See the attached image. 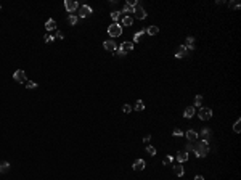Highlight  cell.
Segmentation results:
<instances>
[{
	"label": "cell",
	"mask_w": 241,
	"mask_h": 180,
	"mask_svg": "<svg viewBox=\"0 0 241 180\" xmlns=\"http://www.w3.org/2000/svg\"><path fill=\"white\" fill-rule=\"evenodd\" d=\"M55 39H60V40H64V34L61 31H56V35H55Z\"/></svg>",
	"instance_id": "cell-36"
},
{
	"label": "cell",
	"mask_w": 241,
	"mask_h": 180,
	"mask_svg": "<svg viewBox=\"0 0 241 180\" xmlns=\"http://www.w3.org/2000/svg\"><path fill=\"white\" fill-rule=\"evenodd\" d=\"M92 13H93L92 7H89V5H80L79 7V18H87Z\"/></svg>",
	"instance_id": "cell-4"
},
{
	"label": "cell",
	"mask_w": 241,
	"mask_h": 180,
	"mask_svg": "<svg viewBox=\"0 0 241 180\" xmlns=\"http://www.w3.org/2000/svg\"><path fill=\"white\" fill-rule=\"evenodd\" d=\"M193 151L198 158H206L209 153V143L206 140H196V143L193 145Z\"/></svg>",
	"instance_id": "cell-1"
},
{
	"label": "cell",
	"mask_w": 241,
	"mask_h": 180,
	"mask_svg": "<svg viewBox=\"0 0 241 180\" xmlns=\"http://www.w3.org/2000/svg\"><path fill=\"white\" fill-rule=\"evenodd\" d=\"M185 47H187L190 51H193V48H195V37H191V35H190V37L185 39Z\"/></svg>",
	"instance_id": "cell-17"
},
{
	"label": "cell",
	"mask_w": 241,
	"mask_h": 180,
	"mask_svg": "<svg viewBox=\"0 0 241 180\" xmlns=\"http://www.w3.org/2000/svg\"><path fill=\"white\" fill-rule=\"evenodd\" d=\"M198 116H199V119L207 121V119L212 117V109H211V108H201L199 113H198Z\"/></svg>",
	"instance_id": "cell-7"
},
{
	"label": "cell",
	"mask_w": 241,
	"mask_h": 180,
	"mask_svg": "<svg viewBox=\"0 0 241 180\" xmlns=\"http://www.w3.org/2000/svg\"><path fill=\"white\" fill-rule=\"evenodd\" d=\"M119 48L122 50L124 53H129V51H132V50H133V42H129V40H127V42H122Z\"/></svg>",
	"instance_id": "cell-8"
},
{
	"label": "cell",
	"mask_w": 241,
	"mask_h": 180,
	"mask_svg": "<svg viewBox=\"0 0 241 180\" xmlns=\"http://www.w3.org/2000/svg\"><path fill=\"white\" fill-rule=\"evenodd\" d=\"M133 109H135V111H143V109H145V103L141 100H137V101H135Z\"/></svg>",
	"instance_id": "cell-20"
},
{
	"label": "cell",
	"mask_w": 241,
	"mask_h": 180,
	"mask_svg": "<svg viewBox=\"0 0 241 180\" xmlns=\"http://www.w3.org/2000/svg\"><path fill=\"white\" fill-rule=\"evenodd\" d=\"M133 14H135L137 20H145V18H146V12H145V8L140 5V3L133 8Z\"/></svg>",
	"instance_id": "cell-5"
},
{
	"label": "cell",
	"mask_w": 241,
	"mask_h": 180,
	"mask_svg": "<svg viewBox=\"0 0 241 180\" xmlns=\"http://www.w3.org/2000/svg\"><path fill=\"white\" fill-rule=\"evenodd\" d=\"M77 21H79V18L76 16V14H69V16H68V23L71 26H76V24H77Z\"/></svg>",
	"instance_id": "cell-22"
},
{
	"label": "cell",
	"mask_w": 241,
	"mask_h": 180,
	"mask_svg": "<svg viewBox=\"0 0 241 180\" xmlns=\"http://www.w3.org/2000/svg\"><path fill=\"white\" fill-rule=\"evenodd\" d=\"M174 174L177 175V177H183V174H185V171H183V167H182V164H174Z\"/></svg>",
	"instance_id": "cell-16"
},
{
	"label": "cell",
	"mask_w": 241,
	"mask_h": 180,
	"mask_svg": "<svg viewBox=\"0 0 241 180\" xmlns=\"http://www.w3.org/2000/svg\"><path fill=\"white\" fill-rule=\"evenodd\" d=\"M196 114V109H195V106H188V108H185V111H183V116L187 117V119H191L193 116Z\"/></svg>",
	"instance_id": "cell-13"
},
{
	"label": "cell",
	"mask_w": 241,
	"mask_h": 180,
	"mask_svg": "<svg viewBox=\"0 0 241 180\" xmlns=\"http://www.w3.org/2000/svg\"><path fill=\"white\" fill-rule=\"evenodd\" d=\"M143 34H145V31H138V32H135V35H133V42H140L141 37H143Z\"/></svg>",
	"instance_id": "cell-24"
},
{
	"label": "cell",
	"mask_w": 241,
	"mask_h": 180,
	"mask_svg": "<svg viewBox=\"0 0 241 180\" xmlns=\"http://www.w3.org/2000/svg\"><path fill=\"white\" fill-rule=\"evenodd\" d=\"M145 166H146V163H145L143 159H137V161L133 163L132 167H133V171H143Z\"/></svg>",
	"instance_id": "cell-14"
},
{
	"label": "cell",
	"mask_w": 241,
	"mask_h": 180,
	"mask_svg": "<svg viewBox=\"0 0 241 180\" xmlns=\"http://www.w3.org/2000/svg\"><path fill=\"white\" fill-rule=\"evenodd\" d=\"M111 18L114 20V23H118V20H120V12H113L111 13Z\"/></svg>",
	"instance_id": "cell-29"
},
{
	"label": "cell",
	"mask_w": 241,
	"mask_h": 180,
	"mask_svg": "<svg viewBox=\"0 0 241 180\" xmlns=\"http://www.w3.org/2000/svg\"><path fill=\"white\" fill-rule=\"evenodd\" d=\"M64 8L68 13H74L79 10V3L76 0H64Z\"/></svg>",
	"instance_id": "cell-3"
},
{
	"label": "cell",
	"mask_w": 241,
	"mask_h": 180,
	"mask_svg": "<svg viewBox=\"0 0 241 180\" xmlns=\"http://www.w3.org/2000/svg\"><path fill=\"white\" fill-rule=\"evenodd\" d=\"M195 106H201L203 105V97L201 95H196V98H195V103H193Z\"/></svg>",
	"instance_id": "cell-27"
},
{
	"label": "cell",
	"mask_w": 241,
	"mask_h": 180,
	"mask_svg": "<svg viewBox=\"0 0 241 180\" xmlns=\"http://www.w3.org/2000/svg\"><path fill=\"white\" fill-rule=\"evenodd\" d=\"M240 126H241V121H240V119L236 121L235 124H233V130H235L236 134H240V130H241V129H240Z\"/></svg>",
	"instance_id": "cell-31"
},
{
	"label": "cell",
	"mask_w": 241,
	"mask_h": 180,
	"mask_svg": "<svg viewBox=\"0 0 241 180\" xmlns=\"http://www.w3.org/2000/svg\"><path fill=\"white\" fill-rule=\"evenodd\" d=\"M122 111H124V113H127V114H129V113L132 111V106H130V105H124V106H122Z\"/></svg>",
	"instance_id": "cell-34"
},
{
	"label": "cell",
	"mask_w": 241,
	"mask_h": 180,
	"mask_svg": "<svg viewBox=\"0 0 241 180\" xmlns=\"http://www.w3.org/2000/svg\"><path fill=\"white\" fill-rule=\"evenodd\" d=\"M0 10H2V7H0Z\"/></svg>",
	"instance_id": "cell-40"
},
{
	"label": "cell",
	"mask_w": 241,
	"mask_h": 180,
	"mask_svg": "<svg viewBox=\"0 0 241 180\" xmlns=\"http://www.w3.org/2000/svg\"><path fill=\"white\" fill-rule=\"evenodd\" d=\"M24 84H26V89H29V90H32V89H35V87H37V84L32 82V80H29V79H27Z\"/></svg>",
	"instance_id": "cell-25"
},
{
	"label": "cell",
	"mask_w": 241,
	"mask_h": 180,
	"mask_svg": "<svg viewBox=\"0 0 241 180\" xmlns=\"http://www.w3.org/2000/svg\"><path fill=\"white\" fill-rule=\"evenodd\" d=\"M45 27H47V31H55V29H56V21H55V20H48L45 23Z\"/></svg>",
	"instance_id": "cell-19"
},
{
	"label": "cell",
	"mask_w": 241,
	"mask_h": 180,
	"mask_svg": "<svg viewBox=\"0 0 241 180\" xmlns=\"http://www.w3.org/2000/svg\"><path fill=\"white\" fill-rule=\"evenodd\" d=\"M199 135H201V140H206V142H209V138H211V129L204 127L203 130L199 132Z\"/></svg>",
	"instance_id": "cell-15"
},
{
	"label": "cell",
	"mask_w": 241,
	"mask_h": 180,
	"mask_svg": "<svg viewBox=\"0 0 241 180\" xmlns=\"http://www.w3.org/2000/svg\"><path fill=\"white\" fill-rule=\"evenodd\" d=\"M195 180H204V177H203V175H196Z\"/></svg>",
	"instance_id": "cell-39"
},
{
	"label": "cell",
	"mask_w": 241,
	"mask_h": 180,
	"mask_svg": "<svg viewBox=\"0 0 241 180\" xmlns=\"http://www.w3.org/2000/svg\"><path fill=\"white\" fill-rule=\"evenodd\" d=\"M172 135H174V137H182V135H183V132H182L180 129H174Z\"/></svg>",
	"instance_id": "cell-33"
},
{
	"label": "cell",
	"mask_w": 241,
	"mask_h": 180,
	"mask_svg": "<svg viewBox=\"0 0 241 180\" xmlns=\"http://www.w3.org/2000/svg\"><path fill=\"white\" fill-rule=\"evenodd\" d=\"M228 7H230V8H240V2H236V0H233V2H230L228 3Z\"/></svg>",
	"instance_id": "cell-32"
},
{
	"label": "cell",
	"mask_w": 241,
	"mask_h": 180,
	"mask_svg": "<svg viewBox=\"0 0 241 180\" xmlns=\"http://www.w3.org/2000/svg\"><path fill=\"white\" fill-rule=\"evenodd\" d=\"M122 13H126V16H129L130 13H133V8H132V7H129V5H126V7H124V10H122Z\"/></svg>",
	"instance_id": "cell-26"
},
{
	"label": "cell",
	"mask_w": 241,
	"mask_h": 180,
	"mask_svg": "<svg viewBox=\"0 0 241 180\" xmlns=\"http://www.w3.org/2000/svg\"><path fill=\"white\" fill-rule=\"evenodd\" d=\"M43 39H45V42H47V43H50V42H53V40H55V37H53L52 34H47Z\"/></svg>",
	"instance_id": "cell-35"
},
{
	"label": "cell",
	"mask_w": 241,
	"mask_h": 180,
	"mask_svg": "<svg viewBox=\"0 0 241 180\" xmlns=\"http://www.w3.org/2000/svg\"><path fill=\"white\" fill-rule=\"evenodd\" d=\"M172 161H174L172 156H166V158L162 159V164H164V166H167V164H172Z\"/></svg>",
	"instance_id": "cell-30"
},
{
	"label": "cell",
	"mask_w": 241,
	"mask_h": 180,
	"mask_svg": "<svg viewBox=\"0 0 241 180\" xmlns=\"http://www.w3.org/2000/svg\"><path fill=\"white\" fill-rule=\"evenodd\" d=\"M13 77H14V80H16V82H19V84H24V82L27 80L26 71H23V69H18V71H14Z\"/></svg>",
	"instance_id": "cell-6"
},
{
	"label": "cell",
	"mask_w": 241,
	"mask_h": 180,
	"mask_svg": "<svg viewBox=\"0 0 241 180\" xmlns=\"http://www.w3.org/2000/svg\"><path fill=\"white\" fill-rule=\"evenodd\" d=\"M188 158H190V154H188L187 151H178V153H177V161H178V164L187 163Z\"/></svg>",
	"instance_id": "cell-11"
},
{
	"label": "cell",
	"mask_w": 241,
	"mask_h": 180,
	"mask_svg": "<svg viewBox=\"0 0 241 180\" xmlns=\"http://www.w3.org/2000/svg\"><path fill=\"white\" fill-rule=\"evenodd\" d=\"M146 32L149 35H156L159 32V27H158V26H149V27L146 29Z\"/></svg>",
	"instance_id": "cell-21"
},
{
	"label": "cell",
	"mask_w": 241,
	"mask_h": 180,
	"mask_svg": "<svg viewBox=\"0 0 241 180\" xmlns=\"http://www.w3.org/2000/svg\"><path fill=\"white\" fill-rule=\"evenodd\" d=\"M188 53H190V50L187 48V47H185V45H180V47L177 48V53H175V56H177V58H183V56H187Z\"/></svg>",
	"instance_id": "cell-9"
},
{
	"label": "cell",
	"mask_w": 241,
	"mask_h": 180,
	"mask_svg": "<svg viewBox=\"0 0 241 180\" xmlns=\"http://www.w3.org/2000/svg\"><path fill=\"white\" fill-rule=\"evenodd\" d=\"M103 47H105V48H106L108 51H116V50H118V45H116L114 40H106V42L103 43Z\"/></svg>",
	"instance_id": "cell-10"
},
{
	"label": "cell",
	"mask_w": 241,
	"mask_h": 180,
	"mask_svg": "<svg viewBox=\"0 0 241 180\" xmlns=\"http://www.w3.org/2000/svg\"><path fill=\"white\" fill-rule=\"evenodd\" d=\"M8 171H10V163L2 161V163H0V174H6Z\"/></svg>",
	"instance_id": "cell-18"
},
{
	"label": "cell",
	"mask_w": 241,
	"mask_h": 180,
	"mask_svg": "<svg viewBox=\"0 0 241 180\" xmlns=\"http://www.w3.org/2000/svg\"><path fill=\"white\" fill-rule=\"evenodd\" d=\"M114 53H116V55H118V56H119V58H122V56H126V55H127V53H124V51H122V50H120V48H118V50H116V51H114Z\"/></svg>",
	"instance_id": "cell-37"
},
{
	"label": "cell",
	"mask_w": 241,
	"mask_h": 180,
	"mask_svg": "<svg viewBox=\"0 0 241 180\" xmlns=\"http://www.w3.org/2000/svg\"><path fill=\"white\" fill-rule=\"evenodd\" d=\"M149 140H151V135H145L143 142H149Z\"/></svg>",
	"instance_id": "cell-38"
},
{
	"label": "cell",
	"mask_w": 241,
	"mask_h": 180,
	"mask_svg": "<svg viewBox=\"0 0 241 180\" xmlns=\"http://www.w3.org/2000/svg\"><path fill=\"white\" fill-rule=\"evenodd\" d=\"M146 151H148V154H151V156H156V148H154V146L148 145L146 146Z\"/></svg>",
	"instance_id": "cell-28"
},
{
	"label": "cell",
	"mask_w": 241,
	"mask_h": 180,
	"mask_svg": "<svg viewBox=\"0 0 241 180\" xmlns=\"http://www.w3.org/2000/svg\"><path fill=\"white\" fill-rule=\"evenodd\" d=\"M132 23H133V20L130 16H124L122 18V24L120 26H132Z\"/></svg>",
	"instance_id": "cell-23"
},
{
	"label": "cell",
	"mask_w": 241,
	"mask_h": 180,
	"mask_svg": "<svg viewBox=\"0 0 241 180\" xmlns=\"http://www.w3.org/2000/svg\"><path fill=\"white\" fill-rule=\"evenodd\" d=\"M185 135H187V140H188L190 143H193V142H196V140H198V134H196V132L193 130V129H190V130H188Z\"/></svg>",
	"instance_id": "cell-12"
},
{
	"label": "cell",
	"mask_w": 241,
	"mask_h": 180,
	"mask_svg": "<svg viewBox=\"0 0 241 180\" xmlns=\"http://www.w3.org/2000/svg\"><path fill=\"white\" fill-rule=\"evenodd\" d=\"M108 34L111 35V37H119V35L122 34V26H120L119 23H113L108 27Z\"/></svg>",
	"instance_id": "cell-2"
}]
</instances>
